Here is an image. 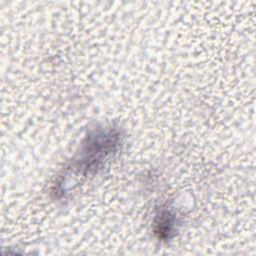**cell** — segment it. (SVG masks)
Segmentation results:
<instances>
[{
	"mask_svg": "<svg viewBox=\"0 0 256 256\" xmlns=\"http://www.w3.org/2000/svg\"><path fill=\"white\" fill-rule=\"evenodd\" d=\"M159 216V221L156 224V232L161 238H169L173 229L172 215L168 211H162Z\"/></svg>",
	"mask_w": 256,
	"mask_h": 256,
	"instance_id": "1",
	"label": "cell"
}]
</instances>
